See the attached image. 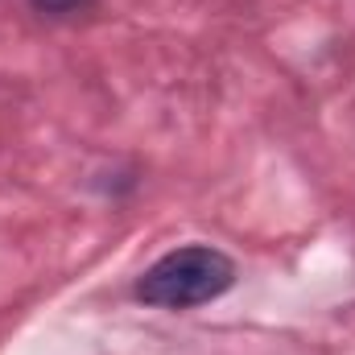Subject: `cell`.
<instances>
[{"mask_svg":"<svg viewBox=\"0 0 355 355\" xmlns=\"http://www.w3.org/2000/svg\"><path fill=\"white\" fill-rule=\"evenodd\" d=\"M236 285V261L211 244H186L141 272L137 297L157 310H194L223 297Z\"/></svg>","mask_w":355,"mask_h":355,"instance_id":"cell-1","label":"cell"},{"mask_svg":"<svg viewBox=\"0 0 355 355\" xmlns=\"http://www.w3.org/2000/svg\"><path fill=\"white\" fill-rule=\"evenodd\" d=\"M37 12H50V17H71V12H83L95 0H29Z\"/></svg>","mask_w":355,"mask_h":355,"instance_id":"cell-2","label":"cell"}]
</instances>
